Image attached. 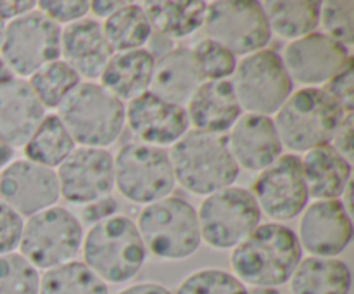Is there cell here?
<instances>
[{
  "instance_id": "obj_1",
  "label": "cell",
  "mask_w": 354,
  "mask_h": 294,
  "mask_svg": "<svg viewBox=\"0 0 354 294\" xmlns=\"http://www.w3.org/2000/svg\"><path fill=\"white\" fill-rule=\"evenodd\" d=\"M301 259L303 249L296 232L277 221L259 223L230 256L234 275L254 289H275L289 282Z\"/></svg>"
},
{
  "instance_id": "obj_2",
  "label": "cell",
  "mask_w": 354,
  "mask_h": 294,
  "mask_svg": "<svg viewBox=\"0 0 354 294\" xmlns=\"http://www.w3.org/2000/svg\"><path fill=\"white\" fill-rule=\"evenodd\" d=\"M175 182L194 196H209L239 178L237 163L221 135L189 130L168 151Z\"/></svg>"
},
{
  "instance_id": "obj_3",
  "label": "cell",
  "mask_w": 354,
  "mask_h": 294,
  "mask_svg": "<svg viewBox=\"0 0 354 294\" xmlns=\"http://www.w3.org/2000/svg\"><path fill=\"white\" fill-rule=\"evenodd\" d=\"M83 263L106 284H123L144 266L147 249L133 220L114 214L90 225L82 242Z\"/></svg>"
},
{
  "instance_id": "obj_4",
  "label": "cell",
  "mask_w": 354,
  "mask_h": 294,
  "mask_svg": "<svg viewBox=\"0 0 354 294\" xmlns=\"http://www.w3.org/2000/svg\"><path fill=\"white\" fill-rule=\"evenodd\" d=\"M57 118L80 147L106 149L124 128V102L97 82H82L57 107Z\"/></svg>"
},
{
  "instance_id": "obj_5",
  "label": "cell",
  "mask_w": 354,
  "mask_h": 294,
  "mask_svg": "<svg viewBox=\"0 0 354 294\" xmlns=\"http://www.w3.org/2000/svg\"><path fill=\"white\" fill-rule=\"evenodd\" d=\"M344 116L322 86H303L290 93L273 116V123L283 147L292 152H308L318 145L330 144Z\"/></svg>"
},
{
  "instance_id": "obj_6",
  "label": "cell",
  "mask_w": 354,
  "mask_h": 294,
  "mask_svg": "<svg viewBox=\"0 0 354 294\" xmlns=\"http://www.w3.org/2000/svg\"><path fill=\"white\" fill-rule=\"evenodd\" d=\"M135 225L145 249L165 261L189 258L203 242L196 208L178 196L162 197L144 206Z\"/></svg>"
},
{
  "instance_id": "obj_7",
  "label": "cell",
  "mask_w": 354,
  "mask_h": 294,
  "mask_svg": "<svg viewBox=\"0 0 354 294\" xmlns=\"http://www.w3.org/2000/svg\"><path fill=\"white\" fill-rule=\"evenodd\" d=\"M113 161L114 189L130 203L147 206L175 190V173L166 149L128 142Z\"/></svg>"
},
{
  "instance_id": "obj_8",
  "label": "cell",
  "mask_w": 354,
  "mask_h": 294,
  "mask_svg": "<svg viewBox=\"0 0 354 294\" xmlns=\"http://www.w3.org/2000/svg\"><path fill=\"white\" fill-rule=\"evenodd\" d=\"M83 235L78 217L61 206H52L24 221L19 255L37 270L55 268L78 256Z\"/></svg>"
},
{
  "instance_id": "obj_9",
  "label": "cell",
  "mask_w": 354,
  "mask_h": 294,
  "mask_svg": "<svg viewBox=\"0 0 354 294\" xmlns=\"http://www.w3.org/2000/svg\"><path fill=\"white\" fill-rule=\"evenodd\" d=\"M230 82L242 113L270 118L275 116L294 92V82L283 66L282 55L268 48L237 61Z\"/></svg>"
},
{
  "instance_id": "obj_10",
  "label": "cell",
  "mask_w": 354,
  "mask_h": 294,
  "mask_svg": "<svg viewBox=\"0 0 354 294\" xmlns=\"http://www.w3.org/2000/svg\"><path fill=\"white\" fill-rule=\"evenodd\" d=\"M61 31L40 10H30L6 24L0 59L16 78H30L41 66L61 59Z\"/></svg>"
},
{
  "instance_id": "obj_11",
  "label": "cell",
  "mask_w": 354,
  "mask_h": 294,
  "mask_svg": "<svg viewBox=\"0 0 354 294\" xmlns=\"http://www.w3.org/2000/svg\"><path fill=\"white\" fill-rule=\"evenodd\" d=\"M261 217L251 190L221 189L204 197L197 211L201 241L213 249H234L261 223Z\"/></svg>"
},
{
  "instance_id": "obj_12",
  "label": "cell",
  "mask_w": 354,
  "mask_h": 294,
  "mask_svg": "<svg viewBox=\"0 0 354 294\" xmlns=\"http://www.w3.org/2000/svg\"><path fill=\"white\" fill-rule=\"evenodd\" d=\"M203 28L206 38L223 45L235 57L263 50L272 38L261 2L254 0L209 2Z\"/></svg>"
},
{
  "instance_id": "obj_13",
  "label": "cell",
  "mask_w": 354,
  "mask_h": 294,
  "mask_svg": "<svg viewBox=\"0 0 354 294\" xmlns=\"http://www.w3.org/2000/svg\"><path fill=\"white\" fill-rule=\"evenodd\" d=\"M251 194L261 214L265 213L277 223L299 217L310 201L299 156L282 154L273 165L259 172Z\"/></svg>"
},
{
  "instance_id": "obj_14",
  "label": "cell",
  "mask_w": 354,
  "mask_h": 294,
  "mask_svg": "<svg viewBox=\"0 0 354 294\" xmlns=\"http://www.w3.org/2000/svg\"><path fill=\"white\" fill-rule=\"evenodd\" d=\"M59 194L68 203L86 206L114 190V161L107 149L76 147L55 168Z\"/></svg>"
},
{
  "instance_id": "obj_15",
  "label": "cell",
  "mask_w": 354,
  "mask_h": 294,
  "mask_svg": "<svg viewBox=\"0 0 354 294\" xmlns=\"http://www.w3.org/2000/svg\"><path fill=\"white\" fill-rule=\"evenodd\" d=\"M59 197L55 169L28 159L10 161L0 169V201L21 217H33L55 206Z\"/></svg>"
},
{
  "instance_id": "obj_16",
  "label": "cell",
  "mask_w": 354,
  "mask_h": 294,
  "mask_svg": "<svg viewBox=\"0 0 354 294\" xmlns=\"http://www.w3.org/2000/svg\"><path fill=\"white\" fill-rule=\"evenodd\" d=\"M349 59V48L322 31H313L289 42L282 55L283 66L292 82L317 89L337 75Z\"/></svg>"
},
{
  "instance_id": "obj_17",
  "label": "cell",
  "mask_w": 354,
  "mask_h": 294,
  "mask_svg": "<svg viewBox=\"0 0 354 294\" xmlns=\"http://www.w3.org/2000/svg\"><path fill=\"white\" fill-rule=\"evenodd\" d=\"M124 125L137 142L162 149L178 142L190 130L185 107L166 102L151 92L124 104Z\"/></svg>"
},
{
  "instance_id": "obj_18",
  "label": "cell",
  "mask_w": 354,
  "mask_h": 294,
  "mask_svg": "<svg viewBox=\"0 0 354 294\" xmlns=\"http://www.w3.org/2000/svg\"><path fill=\"white\" fill-rule=\"evenodd\" d=\"M353 239V221L342 201H315L301 213V249L318 258H335Z\"/></svg>"
},
{
  "instance_id": "obj_19",
  "label": "cell",
  "mask_w": 354,
  "mask_h": 294,
  "mask_svg": "<svg viewBox=\"0 0 354 294\" xmlns=\"http://www.w3.org/2000/svg\"><path fill=\"white\" fill-rule=\"evenodd\" d=\"M239 169L263 172L283 154L273 118L242 113L225 137Z\"/></svg>"
},
{
  "instance_id": "obj_20",
  "label": "cell",
  "mask_w": 354,
  "mask_h": 294,
  "mask_svg": "<svg viewBox=\"0 0 354 294\" xmlns=\"http://www.w3.org/2000/svg\"><path fill=\"white\" fill-rule=\"evenodd\" d=\"M113 54L97 19L83 17L62 28L61 57L80 78H99Z\"/></svg>"
},
{
  "instance_id": "obj_21",
  "label": "cell",
  "mask_w": 354,
  "mask_h": 294,
  "mask_svg": "<svg viewBox=\"0 0 354 294\" xmlns=\"http://www.w3.org/2000/svg\"><path fill=\"white\" fill-rule=\"evenodd\" d=\"M45 111L30 83L12 76L0 86V138L12 149L24 147Z\"/></svg>"
},
{
  "instance_id": "obj_22",
  "label": "cell",
  "mask_w": 354,
  "mask_h": 294,
  "mask_svg": "<svg viewBox=\"0 0 354 294\" xmlns=\"http://www.w3.org/2000/svg\"><path fill=\"white\" fill-rule=\"evenodd\" d=\"M192 130L221 135L241 118L242 109L230 80H206L185 106Z\"/></svg>"
},
{
  "instance_id": "obj_23",
  "label": "cell",
  "mask_w": 354,
  "mask_h": 294,
  "mask_svg": "<svg viewBox=\"0 0 354 294\" xmlns=\"http://www.w3.org/2000/svg\"><path fill=\"white\" fill-rule=\"evenodd\" d=\"M203 82L204 78L192 50L175 47L154 61L149 92L166 102L185 107Z\"/></svg>"
},
{
  "instance_id": "obj_24",
  "label": "cell",
  "mask_w": 354,
  "mask_h": 294,
  "mask_svg": "<svg viewBox=\"0 0 354 294\" xmlns=\"http://www.w3.org/2000/svg\"><path fill=\"white\" fill-rule=\"evenodd\" d=\"M301 166L308 196L315 201L339 199L351 182V163L346 161L330 144L304 152Z\"/></svg>"
},
{
  "instance_id": "obj_25",
  "label": "cell",
  "mask_w": 354,
  "mask_h": 294,
  "mask_svg": "<svg viewBox=\"0 0 354 294\" xmlns=\"http://www.w3.org/2000/svg\"><path fill=\"white\" fill-rule=\"evenodd\" d=\"M154 61L147 48L114 52L99 76V83L121 102H130L149 92Z\"/></svg>"
},
{
  "instance_id": "obj_26",
  "label": "cell",
  "mask_w": 354,
  "mask_h": 294,
  "mask_svg": "<svg viewBox=\"0 0 354 294\" xmlns=\"http://www.w3.org/2000/svg\"><path fill=\"white\" fill-rule=\"evenodd\" d=\"M292 294H349L351 270L342 259L303 258L289 280Z\"/></svg>"
},
{
  "instance_id": "obj_27",
  "label": "cell",
  "mask_w": 354,
  "mask_h": 294,
  "mask_svg": "<svg viewBox=\"0 0 354 294\" xmlns=\"http://www.w3.org/2000/svg\"><path fill=\"white\" fill-rule=\"evenodd\" d=\"M152 33L169 38H185L201 30L206 19L204 0H158L142 3Z\"/></svg>"
},
{
  "instance_id": "obj_28",
  "label": "cell",
  "mask_w": 354,
  "mask_h": 294,
  "mask_svg": "<svg viewBox=\"0 0 354 294\" xmlns=\"http://www.w3.org/2000/svg\"><path fill=\"white\" fill-rule=\"evenodd\" d=\"M270 31L286 40H297L320 26V2L317 0H286L261 2Z\"/></svg>"
},
{
  "instance_id": "obj_29",
  "label": "cell",
  "mask_w": 354,
  "mask_h": 294,
  "mask_svg": "<svg viewBox=\"0 0 354 294\" xmlns=\"http://www.w3.org/2000/svg\"><path fill=\"white\" fill-rule=\"evenodd\" d=\"M76 147L78 145L75 144L57 114H45L30 140L24 144V154L28 161L55 169Z\"/></svg>"
},
{
  "instance_id": "obj_30",
  "label": "cell",
  "mask_w": 354,
  "mask_h": 294,
  "mask_svg": "<svg viewBox=\"0 0 354 294\" xmlns=\"http://www.w3.org/2000/svg\"><path fill=\"white\" fill-rule=\"evenodd\" d=\"M100 24L113 52L144 48V45L151 40L152 28L140 3L124 2Z\"/></svg>"
},
{
  "instance_id": "obj_31",
  "label": "cell",
  "mask_w": 354,
  "mask_h": 294,
  "mask_svg": "<svg viewBox=\"0 0 354 294\" xmlns=\"http://www.w3.org/2000/svg\"><path fill=\"white\" fill-rule=\"evenodd\" d=\"M38 294H109L107 284L83 261H73L45 270Z\"/></svg>"
},
{
  "instance_id": "obj_32",
  "label": "cell",
  "mask_w": 354,
  "mask_h": 294,
  "mask_svg": "<svg viewBox=\"0 0 354 294\" xmlns=\"http://www.w3.org/2000/svg\"><path fill=\"white\" fill-rule=\"evenodd\" d=\"M26 82L45 109H57L82 83V78L62 59H57L37 69Z\"/></svg>"
},
{
  "instance_id": "obj_33",
  "label": "cell",
  "mask_w": 354,
  "mask_h": 294,
  "mask_svg": "<svg viewBox=\"0 0 354 294\" xmlns=\"http://www.w3.org/2000/svg\"><path fill=\"white\" fill-rule=\"evenodd\" d=\"M40 273L19 252L0 256V294H38Z\"/></svg>"
},
{
  "instance_id": "obj_34",
  "label": "cell",
  "mask_w": 354,
  "mask_h": 294,
  "mask_svg": "<svg viewBox=\"0 0 354 294\" xmlns=\"http://www.w3.org/2000/svg\"><path fill=\"white\" fill-rule=\"evenodd\" d=\"M175 294H249V289L230 272L203 268L187 275Z\"/></svg>"
},
{
  "instance_id": "obj_35",
  "label": "cell",
  "mask_w": 354,
  "mask_h": 294,
  "mask_svg": "<svg viewBox=\"0 0 354 294\" xmlns=\"http://www.w3.org/2000/svg\"><path fill=\"white\" fill-rule=\"evenodd\" d=\"M199 71L206 80H230L237 66V57L218 42L203 38L192 48Z\"/></svg>"
},
{
  "instance_id": "obj_36",
  "label": "cell",
  "mask_w": 354,
  "mask_h": 294,
  "mask_svg": "<svg viewBox=\"0 0 354 294\" xmlns=\"http://www.w3.org/2000/svg\"><path fill=\"white\" fill-rule=\"evenodd\" d=\"M322 33L334 38L344 47L354 44V2L349 0H328L320 2Z\"/></svg>"
},
{
  "instance_id": "obj_37",
  "label": "cell",
  "mask_w": 354,
  "mask_h": 294,
  "mask_svg": "<svg viewBox=\"0 0 354 294\" xmlns=\"http://www.w3.org/2000/svg\"><path fill=\"white\" fill-rule=\"evenodd\" d=\"M322 89L339 106L344 114L354 113V68L353 57L346 62L344 68L332 76Z\"/></svg>"
},
{
  "instance_id": "obj_38",
  "label": "cell",
  "mask_w": 354,
  "mask_h": 294,
  "mask_svg": "<svg viewBox=\"0 0 354 294\" xmlns=\"http://www.w3.org/2000/svg\"><path fill=\"white\" fill-rule=\"evenodd\" d=\"M38 10L62 28L83 19L90 10V2L85 0H41L37 2Z\"/></svg>"
},
{
  "instance_id": "obj_39",
  "label": "cell",
  "mask_w": 354,
  "mask_h": 294,
  "mask_svg": "<svg viewBox=\"0 0 354 294\" xmlns=\"http://www.w3.org/2000/svg\"><path fill=\"white\" fill-rule=\"evenodd\" d=\"M23 227V217L0 201V256L9 255L19 248Z\"/></svg>"
},
{
  "instance_id": "obj_40",
  "label": "cell",
  "mask_w": 354,
  "mask_h": 294,
  "mask_svg": "<svg viewBox=\"0 0 354 294\" xmlns=\"http://www.w3.org/2000/svg\"><path fill=\"white\" fill-rule=\"evenodd\" d=\"M353 114H346L332 135L330 145L346 159L353 163Z\"/></svg>"
},
{
  "instance_id": "obj_41",
  "label": "cell",
  "mask_w": 354,
  "mask_h": 294,
  "mask_svg": "<svg viewBox=\"0 0 354 294\" xmlns=\"http://www.w3.org/2000/svg\"><path fill=\"white\" fill-rule=\"evenodd\" d=\"M116 211H118L116 201L109 196L106 197V199H100L97 201V203L83 206V220H85L86 223L93 225L97 223V221H102L106 220V218L118 214Z\"/></svg>"
},
{
  "instance_id": "obj_42",
  "label": "cell",
  "mask_w": 354,
  "mask_h": 294,
  "mask_svg": "<svg viewBox=\"0 0 354 294\" xmlns=\"http://www.w3.org/2000/svg\"><path fill=\"white\" fill-rule=\"evenodd\" d=\"M37 7V2H26V0H0V21L2 23H9V21L16 19V17L23 16V14L30 12Z\"/></svg>"
},
{
  "instance_id": "obj_43",
  "label": "cell",
  "mask_w": 354,
  "mask_h": 294,
  "mask_svg": "<svg viewBox=\"0 0 354 294\" xmlns=\"http://www.w3.org/2000/svg\"><path fill=\"white\" fill-rule=\"evenodd\" d=\"M118 294H173L171 291L166 289L165 286L156 282H138L133 286H128L121 289Z\"/></svg>"
},
{
  "instance_id": "obj_44",
  "label": "cell",
  "mask_w": 354,
  "mask_h": 294,
  "mask_svg": "<svg viewBox=\"0 0 354 294\" xmlns=\"http://www.w3.org/2000/svg\"><path fill=\"white\" fill-rule=\"evenodd\" d=\"M123 3L124 2H109V0H107V2H102V0H97V2H90V10H92L97 17H100V19H107V17H109L111 14L116 12Z\"/></svg>"
},
{
  "instance_id": "obj_45",
  "label": "cell",
  "mask_w": 354,
  "mask_h": 294,
  "mask_svg": "<svg viewBox=\"0 0 354 294\" xmlns=\"http://www.w3.org/2000/svg\"><path fill=\"white\" fill-rule=\"evenodd\" d=\"M10 161H14V149L0 138V169L6 168Z\"/></svg>"
},
{
  "instance_id": "obj_46",
  "label": "cell",
  "mask_w": 354,
  "mask_h": 294,
  "mask_svg": "<svg viewBox=\"0 0 354 294\" xmlns=\"http://www.w3.org/2000/svg\"><path fill=\"white\" fill-rule=\"evenodd\" d=\"M12 76L14 75L9 71V68H7V66H6V62H3L2 59H0V86H2L3 83L7 82V80L12 78Z\"/></svg>"
},
{
  "instance_id": "obj_47",
  "label": "cell",
  "mask_w": 354,
  "mask_h": 294,
  "mask_svg": "<svg viewBox=\"0 0 354 294\" xmlns=\"http://www.w3.org/2000/svg\"><path fill=\"white\" fill-rule=\"evenodd\" d=\"M249 294H282V293L277 289H270V287H261V289L249 291Z\"/></svg>"
},
{
  "instance_id": "obj_48",
  "label": "cell",
  "mask_w": 354,
  "mask_h": 294,
  "mask_svg": "<svg viewBox=\"0 0 354 294\" xmlns=\"http://www.w3.org/2000/svg\"><path fill=\"white\" fill-rule=\"evenodd\" d=\"M3 31H6V23L0 21V45H2V40H3Z\"/></svg>"
}]
</instances>
